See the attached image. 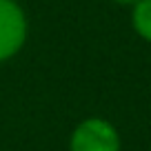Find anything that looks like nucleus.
<instances>
[{"label": "nucleus", "mask_w": 151, "mask_h": 151, "mask_svg": "<svg viewBox=\"0 0 151 151\" xmlns=\"http://www.w3.org/2000/svg\"><path fill=\"white\" fill-rule=\"evenodd\" d=\"M27 38V18L16 0H0V62L22 49Z\"/></svg>", "instance_id": "2"}, {"label": "nucleus", "mask_w": 151, "mask_h": 151, "mask_svg": "<svg viewBox=\"0 0 151 151\" xmlns=\"http://www.w3.org/2000/svg\"><path fill=\"white\" fill-rule=\"evenodd\" d=\"M133 29L151 42V0H138L133 5Z\"/></svg>", "instance_id": "3"}, {"label": "nucleus", "mask_w": 151, "mask_h": 151, "mask_svg": "<svg viewBox=\"0 0 151 151\" xmlns=\"http://www.w3.org/2000/svg\"><path fill=\"white\" fill-rule=\"evenodd\" d=\"M69 151H120V136L107 120L87 118L73 129Z\"/></svg>", "instance_id": "1"}, {"label": "nucleus", "mask_w": 151, "mask_h": 151, "mask_svg": "<svg viewBox=\"0 0 151 151\" xmlns=\"http://www.w3.org/2000/svg\"><path fill=\"white\" fill-rule=\"evenodd\" d=\"M116 2H120V5H136L138 0H116Z\"/></svg>", "instance_id": "4"}]
</instances>
